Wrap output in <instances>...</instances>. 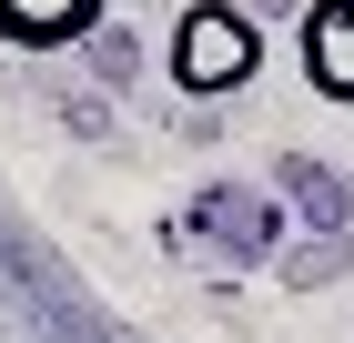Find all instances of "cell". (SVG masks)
Wrapping results in <instances>:
<instances>
[{
  "mask_svg": "<svg viewBox=\"0 0 354 343\" xmlns=\"http://www.w3.org/2000/svg\"><path fill=\"white\" fill-rule=\"evenodd\" d=\"M253 71H263V30H253L243 0H183V21H172V91L233 101Z\"/></svg>",
  "mask_w": 354,
  "mask_h": 343,
  "instance_id": "6da1fadb",
  "label": "cell"
},
{
  "mask_svg": "<svg viewBox=\"0 0 354 343\" xmlns=\"http://www.w3.org/2000/svg\"><path fill=\"white\" fill-rule=\"evenodd\" d=\"M294 51H304V81H314L334 111H354V0H304Z\"/></svg>",
  "mask_w": 354,
  "mask_h": 343,
  "instance_id": "7a4b0ae2",
  "label": "cell"
},
{
  "mask_svg": "<svg viewBox=\"0 0 354 343\" xmlns=\"http://www.w3.org/2000/svg\"><path fill=\"white\" fill-rule=\"evenodd\" d=\"M111 0H0V41L10 51H71Z\"/></svg>",
  "mask_w": 354,
  "mask_h": 343,
  "instance_id": "3957f363",
  "label": "cell"
}]
</instances>
